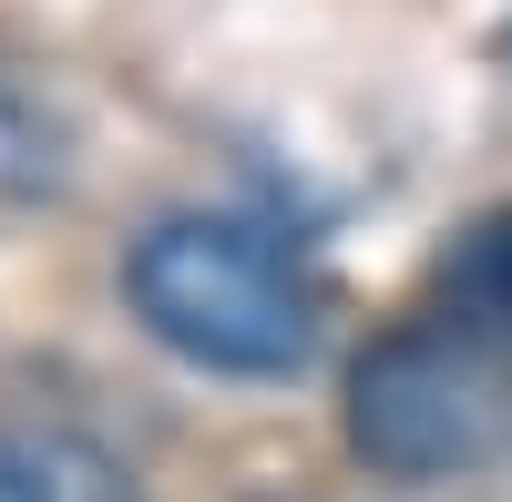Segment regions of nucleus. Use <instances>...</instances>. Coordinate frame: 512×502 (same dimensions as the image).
<instances>
[{
    "instance_id": "obj_3",
    "label": "nucleus",
    "mask_w": 512,
    "mask_h": 502,
    "mask_svg": "<svg viewBox=\"0 0 512 502\" xmlns=\"http://www.w3.org/2000/svg\"><path fill=\"white\" fill-rule=\"evenodd\" d=\"M0 502H134V472L72 421L0 410Z\"/></svg>"
},
{
    "instance_id": "obj_4",
    "label": "nucleus",
    "mask_w": 512,
    "mask_h": 502,
    "mask_svg": "<svg viewBox=\"0 0 512 502\" xmlns=\"http://www.w3.org/2000/svg\"><path fill=\"white\" fill-rule=\"evenodd\" d=\"M72 134H62V113L31 93V82H11L0 72V195H52L62 175H72Z\"/></svg>"
},
{
    "instance_id": "obj_5",
    "label": "nucleus",
    "mask_w": 512,
    "mask_h": 502,
    "mask_svg": "<svg viewBox=\"0 0 512 502\" xmlns=\"http://www.w3.org/2000/svg\"><path fill=\"white\" fill-rule=\"evenodd\" d=\"M482 298H492V318H512V226H492V246H482Z\"/></svg>"
},
{
    "instance_id": "obj_2",
    "label": "nucleus",
    "mask_w": 512,
    "mask_h": 502,
    "mask_svg": "<svg viewBox=\"0 0 512 502\" xmlns=\"http://www.w3.org/2000/svg\"><path fill=\"white\" fill-rule=\"evenodd\" d=\"M502 431V380L482 369L472 339L451 328H400L390 349L359 359L349 380V441L379 472L431 482V472H472Z\"/></svg>"
},
{
    "instance_id": "obj_1",
    "label": "nucleus",
    "mask_w": 512,
    "mask_h": 502,
    "mask_svg": "<svg viewBox=\"0 0 512 502\" xmlns=\"http://www.w3.org/2000/svg\"><path fill=\"white\" fill-rule=\"evenodd\" d=\"M123 308L154 349L216 380H297L328 339V287L277 226L256 216H154L123 246Z\"/></svg>"
}]
</instances>
